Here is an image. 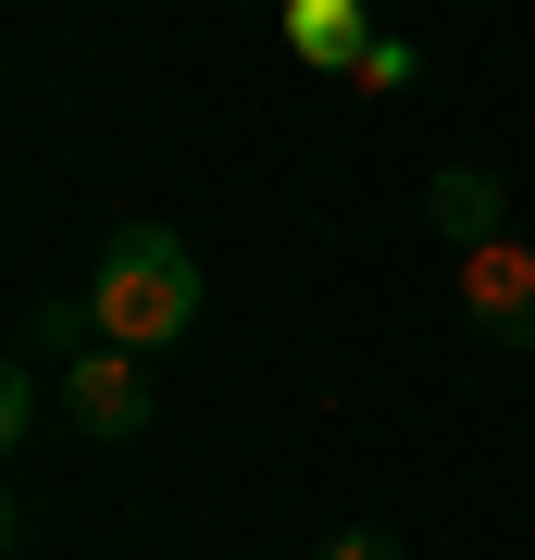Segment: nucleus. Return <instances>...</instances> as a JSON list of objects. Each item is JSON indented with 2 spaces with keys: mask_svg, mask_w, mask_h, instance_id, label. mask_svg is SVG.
Instances as JSON below:
<instances>
[{
  "mask_svg": "<svg viewBox=\"0 0 535 560\" xmlns=\"http://www.w3.org/2000/svg\"><path fill=\"white\" fill-rule=\"evenodd\" d=\"M88 324L100 349H138V361H162L199 324V261L175 224H113V249L88 261Z\"/></svg>",
  "mask_w": 535,
  "mask_h": 560,
  "instance_id": "f257e3e1",
  "label": "nucleus"
},
{
  "mask_svg": "<svg viewBox=\"0 0 535 560\" xmlns=\"http://www.w3.org/2000/svg\"><path fill=\"white\" fill-rule=\"evenodd\" d=\"M50 399H62L75 436L125 448V436H150V361H138V349H75V361L50 374Z\"/></svg>",
  "mask_w": 535,
  "mask_h": 560,
  "instance_id": "f03ea898",
  "label": "nucleus"
},
{
  "mask_svg": "<svg viewBox=\"0 0 535 560\" xmlns=\"http://www.w3.org/2000/svg\"><path fill=\"white\" fill-rule=\"evenodd\" d=\"M461 312H474V337H498V349L535 361V237L461 249Z\"/></svg>",
  "mask_w": 535,
  "mask_h": 560,
  "instance_id": "7ed1b4c3",
  "label": "nucleus"
},
{
  "mask_svg": "<svg viewBox=\"0 0 535 560\" xmlns=\"http://www.w3.org/2000/svg\"><path fill=\"white\" fill-rule=\"evenodd\" d=\"M423 212H437V224H449L461 249H486V237H498V175H474V162H449V175L423 187Z\"/></svg>",
  "mask_w": 535,
  "mask_h": 560,
  "instance_id": "20e7f679",
  "label": "nucleus"
},
{
  "mask_svg": "<svg viewBox=\"0 0 535 560\" xmlns=\"http://www.w3.org/2000/svg\"><path fill=\"white\" fill-rule=\"evenodd\" d=\"M75 349H100V324L75 300H38V312H25V361H75Z\"/></svg>",
  "mask_w": 535,
  "mask_h": 560,
  "instance_id": "39448f33",
  "label": "nucleus"
},
{
  "mask_svg": "<svg viewBox=\"0 0 535 560\" xmlns=\"http://www.w3.org/2000/svg\"><path fill=\"white\" fill-rule=\"evenodd\" d=\"M312 560H411V548H398V536H386V523H349V536H324Z\"/></svg>",
  "mask_w": 535,
  "mask_h": 560,
  "instance_id": "423d86ee",
  "label": "nucleus"
},
{
  "mask_svg": "<svg viewBox=\"0 0 535 560\" xmlns=\"http://www.w3.org/2000/svg\"><path fill=\"white\" fill-rule=\"evenodd\" d=\"M25 423H38V361H13V374H0V436H25Z\"/></svg>",
  "mask_w": 535,
  "mask_h": 560,
  "instance_id": "0eeeda50",
  "label": "nucleus"
},
{
  "mask_svg": "<svg viewBox=\"0 0 535 560\" xmlns=\"http://www.w3.org/2000/svg\"><path fill=\"white\" fill-rule=\"evenodd\" d=\"M299 25H312V50H324V62L349 50V0H299Z\"/></svg>",
  "mask_w": 535,
  "mask_h": 560,
  "instance_id": "6e6552de",
  "label": "nucleus"
}]
</instances>
